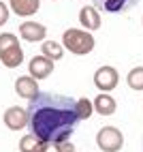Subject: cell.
<instances>
[{"label":"cell","instance_id":"obj_8","mask_svg":"<svg viewBox=\"0 0 143 152\" xmlns=\"http://www.w3.org/2000/svg\"><path fill=\"white\" fill-rule=\"evenodd\" d=\"M19 37L28 43H36V41H45L47 37V28L38 22H24L19 24Z\"/></svg>","mask_w":143,"mask_h":152},{"label":"cell","instance_id":"obj_3","mask_svg":"<svg viewBox=\"0 0 143 152\" xmlns=\"http://www.w3.org/2000/svg\"><path fill=\"white\" fill-rule=\"evenodd\" d=\"M96 146L103 152H120L124 146V135L118 126H103L96 133Z\"/></svg>","mask_w":143,"mask_h":152},{"label":"cell","instance_id":"obj_2","mask_svg":"<svg viewBox=\"0 0 143 152\" xmlns=\"http://www.w3.org/2000/svg\"><path fill=\"white\" fill-rule=\"evenodd\" d=\"M94 43H96L94 37L81 28H68L62 34V45L75 56H88L94 49Z\"/></svg>","mask_w":143,"mask_h":152},{"label":"cell","instance_id":"obj_12","mask_svg":"<svg viewBox=\"0 0 143 152\" xmlns=\"http://www.w3.org/2000/svg\"><path fill=\"white\" fill-rule=\"evenodd\" d=\"M92 103H94V111H98L100 116H111V114H115V109H118L115 99L111 96V94H107V92L98 94Z\"/></svg>","mask_w":143,"mask_h":152},{"label":"cell","instance_id":"obj_20","mask_svg":"<svg viewBox=\"0 0 143 152\" xmlns=\"http://www.w3.org/2000/svg\"><path fill=\"white\" fill-rule=\"evenodd\" d=\"M58 150H60V152H75V144H70L68 139H66V141H60V144H58Z\"/></svg>","mask_w":143,"mask_h":152},{"label":"cell","instance_id":"obj_14","mask_svg":"<svg viewBox=\"0 0 143 152\" xmlns=\"http://www.w3.org/2000/svg\"><path fill=\"white\" fill-rule=\"evenodd\" d=\"M45 141L43 139H38L36 135H24L22 139H19V150L22 152H43L45 150Z\"/></svg>","mask_w":143,"mask_h":152},{"label":"cell","instance_id":"obj_11","mask_svg":"<svg viewBox=\"0 0 143 152\" xmlns=\"http://www.w3.org/2000/svg\"><path fill=\"white\" fill-rule=\"evenodd\" d=\"M11 11L19 17H30L41 9V0H9Z\"/></svg>","mask_w":143,"mask_h":152},{"label":"cell","instance_id":"obj_21","mask_svg":"<svg viewBox=\"0 0 143 152\" xmlns=\"http://www.w3.org/2000/svg\"><path fill=\"white\" fill-rule=\"evenodd\" d=\"M43 152H60V150H58V144H47Z\"/></svg>","mask_w":143,"mask_h":152},{"label":"cell","instance_id":"obj_15","mask_svg":"<svg viewBox=\"0 0 143 152\" xmlns=\"http://www.w3.org/2000/svg\"><path fill=\"white\" fill-rule=\"evenodd\" d=\"M45 58L49 60H60L64 56V45L62 43H56V41H43V47H41Z\"/></svg>","mask_w":143,"mask_h":152},{"label":"cell","instance_id":"obj_6","mask_svg":"<svg viewBox=\"0 0 143 152\" xmlns=\"http://www.w3.org/2000/svg\"><path fill=\"white\" fill-rule=\"evenodd\" d=\"M139 0H92V7H96L98 11L105 13H126L135 7Z\"/></svg>","mask_w":143,"mask_h":152},{"label":"cell","instance_id":"obj_5","mask_svg":"<svg viewBox=\"0 0 143 152\" xmlns=\"http://www.w3.org/2000/svg\"><path fill=\"white\" fill-rule=\"evenodd\" d=\"M2 120H4V124L11 129V131H22V129L28 126L30 116H28V109L19 107V105H13V107H9V109L4 111Z\"/></svg>","mask_w":143,"mask_h":152},{"label":"cell","instance_id":"obj_9","mask_svg":"<svg viewBox=\"0 0 143 152\" xmlns=\"http://www.w3.org/2000/svg\"><path fill=\"white\" fill-rule=\"evenodd\" d=\"M38 92H41L38 84H36V79L32 75H24V77H17L15 79V94H19L22 99L32 101Z\"/></svg>","mask_w":143,"mask_h":152},{"label":"cell","instance_id":"obj_4","mask_svg":"<svg viewBox=\"0 0 143 152\" xmlns=\"http://www.w3.org/2000/svg\"><path fill=\"white\" fill-rule=\"evenodd\" d=\"M120 84V73L115 66H98L96 73H94V86L100 90V92H111L115 90V86Z\"/></svg>","mask_w":143,"mask_h":152},{"label":"cell","instance_id":"obj_19","mask_svg":"<svg viewBox=\"0 0 143 152\" xmlns=\"http://www.w3.org/2000/svg\"><path fill=\"white\" fill-rule=\"evenodd\" d=\"M9 15H11V13H9V7L2 2V0H0V26L9 22Z\"/></svg>","mask_w":143,"mask_h":152},{"label":"cell","instance_id":"obj_22","mask_svg":"<svg viewBox=\"0 0 143 152\" xmlns=\"http://www.w3.org/2000/svg\"><path fill=\"white\" fill-rule=\"evenodd\" d=\"M52 2H54V0H52Z\"/></svg>","mask_w":143,"mask_h":152},{"label":"cell","instance_id":"obj_18","mask_svg":"<svg viewBox=\"0 0 143 152\" xmlns=\"http://www.w3.org/2000/svg\"><path fill=\"white\" fill-rule=\"evenodd\" d=\"M15 45H19V39L13 32H2L0 34V56L4 52H9L11 47H15Z\"/></svg>","mask_w":143,"mask_h":152},{"label":"cell","instance_id":"obj_1","mask_svg":"<svg viewBox=\"0 0 143 152\" xmlns=\"http://www.w3.org/2000/svg\"><path fill=\"white\" fill-rule=\"evenodd\" d=\"M30 131L45 144H60L66 141L75 133L79 116H77V101L66 94L56 92H38L28 103Z\"/></svg>","mask_w":143,"mask_h":152},{"label":"cell","instance_id":"obj_16","mask_svg":"<svg viewBox=\"0 0 143 152\" xmlns=\"http://www.w3.org/2000/svg\"><path fill=\"white\" fill-rule=\"evenodd\" d=\"M126 84H128L130 90H137V92H141V90H143V66H135V69L128 71Z\"/></svg>","mask_w":143,"mask_h":152},{"label":"cell","instance_id":"obj_10","mask_svg":"<svg viewBox=\"0 0 143 152\" xmlns=\"http://www.w3.org/2000/svg\"><path fill=\"white\" fill-rule=\"evenodd\" d=\"M79 24L83 26V30H88V32L98 30V28H100L98 9H96V7H81V11H79Z\"/></svg>","mask_w":143,"mask_h":152},{"label":"cell","instance_id":"obj_17","mask_svg":"<svg viewBox=\"0 0 143 152\" xmlns=\"http://www.w3.org/2000/svg\"><path fill=\"white\" fill-rule=\"evenodd\" d=\"M94 114V103L90 99H77V116L79 120H88Z\"/></svg>","mask_w":143,"mask_h":152},{"label":"cell","instance_id":"obj_7","mask_svg":"<svg viewBox=\"0 0 143 152\" xmlns=\"http://www.w3.org/2000/svg\"><path fill=\"white\" fill-rule=\"evenodd\" d=\"M28 71H30V75H32L36 82L38 79H45V77H49L54 73V60H49L45 56H34L28 62Z\"/></svg>","mask_w":143,"mask_h":152},{"label":"cell","instance_id":"obj_13","mask_svg":"<svg viewBox=\"0 0 143 152\" xmlns=\"http://www.w3.org/2000/svg\"><path fill=\"white\" fill-rule=\"evenodd\" d=\"M0 62H2L7 69H15V66H19V64L24 62V49L19 47V45L11 47L9 52H4L2 56H0Z\"/></svg>","mask_w":143,"mask_h":152}]
</instances>
